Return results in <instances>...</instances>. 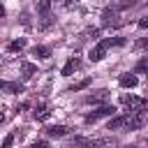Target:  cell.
<instances>
[{"instance_id":"obj_1","label":"cell","mask_w":148,"mask_h":148,"mask_svg":"<svg viewBox=\"0 0 148 148\" xmlns=\"http://www.w3.org/2000/svg\"><path fill=\"white\" fill-rule=\"evenodd\" d=\"M67 148H116L113 136H102V139H86V136H74Z\"/></svg>"},{"instance_id":"obj_2","label":"cell","mask_w":148,"mask_h":148,"mask_svg":"<svg viewBox=\"0 0 148 148\" xmlns=\"http://www.w3.org/2000/svg\"><path fill=\"white\" fill-rule=\"evenodd\" d=\"M125 39L123 37H116V39H102V42H97L92 49H90V53H88V58L92 60V62H99L104 56H106V51L111 49V46H120Z\"/></svg>"},{"instance_id":"obj_3","label":"cell","mask_w":148,"mask_h":148,"mask_svg":"<svg viewBox=\"0 0 148 148\" xmlns=\"http://www.w3.org/2000/svg\"><path fill=\"white\" fill-rule=\"evenodd\" d=\"M120 104L127 106V111H146V106H148V102L143 97H134V95H127V92L120 95Z\"/></svg>"},{"instance_id":"obj_4","label":"cell","mask_w":148,"mask_h":148,"mask_svg":"<svg viewBox=\"0 0 148 148\" xmlns=\"http://www.w3.org/2000/svg\"><path fill=\"white\" fill-rule=\"evenodd\" d=\"M113 113H116V109H113L111 104H102L99 109H95L92 113L86 116V123H97V120H102V118H113Z\"/></svg>"},{"instance_id":"obj_5","label":"cell","mask_w":148,"mask_h":148,"mask_svg":"<svg viewBox=\"0 0 148 148\" xmlns=\"http://www.w3.org/2000/svg\"><path fill=\"white\" fill-rule=\"evenodd\" d=\"M123 21H120V16H118V7H106L104 12H102V25H106V28H118Z\"/></svg>"},{"instance_id":"obj_6","label":"cell","mask_w":148,"mask_h":148,"mask_svg":"<svg viewBox=\"0 0 148 148\" xmlns=\"http://www.w3.org/2000/svg\"><path fill=\"white\" fill-rule=\"evenodd\" d=\"M146 123V111H130L127 113V130H141Z\"/></svg>"},{"instance_id":"obj_7","label":"cell","mask_w":148,"mask_h":148,"mask_svg":"<svg viewBox=\"0 0 148 148\" xmlns=\"http://www.w3.org/2000/svg\"><path fill=\"white\" fill-rule=\"evenodd\" d=\"M106 99H109V90H106V88H102V90H97V92H92V95L86 97L88 104H102V102H106Z\"/></svg>"},{"instance_id":"obj_8","label":"cell","mask_w":148,"mask_h":148,"mask_svg":"<svg viewBox=\"0 0 148 148\" xmlns=\"http://www.w3.org/2000/svg\"><path fill=\"white\" fill-rule=\"evenodd\" d=\"M0 90H7L12 95H18V92H23V83H18V81H0Z\"/></svg>"},{"instance_id":"obj_9","label":"cell","mask_w":148,"mask_h":148,"mask_svg":"<svg viewBox=\"0 0 148 148\" xmlns=\"http://www.w3.org/2000/svg\"><path fill=\"white\" fill-rule=\"evenodd\" d=\"M44 132H46V136H53V139H60V136H65V134L69 132V127H65V125H51V127H46Z\"/></svg>"},{"instance_id":"obj_10","label":"cell","mask_w":148,"mask_h":148,"mask_svg":"<svg viewBox=\"0 0 148 148\" xmlns=\"http://www.w3.org/2000/svg\"><path fill=\"white\" fill-rule=\"evenodd\" d=\"M120 127H127V113L125 116H113L106 123V130H120Z\"/></svg>"},{"instance_id":"obj_11","label":"cell","mask_w":148,"mask_h":148,"mask_svg":"<svg viewBox=\"0 0 148 148\" xmlns=\"http://www.w3.org/2000/svg\"><path fill=\"white\" fill-rule=\"evenodd\" d=\"M35 74H37V67H35L32 62L23 60V62H21V76H23V79H32Z\"/></svg>"},{"instance_id":"obj_12","label":"cell","mask_w":148,"mask_h":148,"mask_svg":"<svg viewBox=\"0 0 148 148\" xmlns=\"http://www.w3.org/2000/svg\"><path fill=\"white\" fill-rule=\"evenodd\" d=\"M118 83H120L123 88H134V86L139 83V79H136V74H120Z\"/></svg>"},{"instance_id":"obj_13","label":"cell","mask_w":148,"mask_h":148,"mask_svg":"<svg viewBox=\"0 0 148 148\" xmlns=\"http://www.w3.org/2000/svg\"><path fill=\"white\" fill-rule=\"evenodd\" d=\"M79 65H81V62H79V58H69V60H67V65L62 67V76H72V74L79 69Z\"/></svg>"},{"instance_id":"obj_14","label":"cell","mask_w":148,"mask_h":148,"mask_svg":"<svg viewBox=\"0 0 148 148\" xmlns=\"http://www.w3.org/2000/svg\"><path fill=\"white\" fill-rule=\"evenodd\" d=\"M32 56H37V58H42V60H46V58H51V49L49 46H35L32 49Z\"/></svg>"},{"instance_id":"obj_15","label":"cell","mask_w":148,"mask_h":148,"mask_svg":"<svg viewBox=\"0 0 148 148\" xmlns=\"http://www.w3.org/2000/svg\"><path fill=\"white\" fill-rule=\"evenodd\" d=\"M23 49H25V39H23V37H18V39H14V42H12L9 46H7V51H9V53H16V51H23Z\"/></svg>"},{"instance_id":"obj_16","label":"cell","mask_w":148,"mask_h":148,"mask_svg":"<svg viewBox=\"0 0 148 148\" xmlns=\"http://www.w3.org/2000/svg\"><path fill=\"white\" fill-rule=\"evenodd\" d=\"M90 81H92V79H90V76H86V79H81V81H76L74 86H69L67 90H69V92H76V90H83V88H88V86H90Z\"/></svg>"},{"instance_id":"obj_17","label":"cell","mask_w":148,"mask_h":148,"mask_svg":"<svg viewBox=\"0 0 148 148\" xmlns=\"http://www.w3.org/2000/svg\"><path fill=\"white\" fill-rule=\"evenodd\" d=\"M134 72H136V74H148V56H143V58L136 62Z\"/></svg>"},{"instance_id":"obj_18","label":"cell","mask_w":148,"mask_h":148,"mask_svg":"<svg viewBox=\"0 0 148 148\" xmlns=\"http://www.w3.org/2000/svg\"><path fill=\"white\" fill-rule=\"evenodd\" d=\"M49 9H51V0H39L37 2V12L42 16H49Z\"/></svg>"},{"instance_id":"obj_19","label":"cell","mask_w":148,"mask_h":148,"mask_svg":"<svg viewBox=\"0 0 148 148\" xmlns=\"http://www.w3.org/2000/svg\"><path fill=\"white\" fill-rule=\"evenodd\" d=\"M35 118H37V120H46V118H49V109H46V106H37V109H35Z\"/></svg>"},{"instance_id":"obj_20","label":"cell","mask_w":148,"mask_h":148,"mask_svg":"<svg viewBox=\"0 0 148 148\" xmlns=\"http://www.w3.org/2000/svg\"><path fill=\"white\" fill-rule=\"evenodd\" d=\"M134 5H136V0H120L116 7L118 9H127V7H134Z\"/></svg>"},{"instance_id":"obj_21","label":"cell","mask_w":148,"mask_h":148,"mask_svg":"<svg viewBox=\"0 0 148 148\" xmlns=\"http://www.w3.org/2000/svg\"><path fill=\"white\" fill-rule=\"evenodd\" d=\"M83 35H86V37H90V39H97V37H99V30H97V28H88Z\"/></svg>"},{"instance_id":"obj_22","label":"cell","mask_w":148,"mask_h":148,"mask_svg":"<svg viewBox=\"0 0 148 148\" xmlns=\"http://www.w3.org/2000/svg\"><path fill=\"white\" fill-rule=\"evenodd\" d=\"M12 143H14V134H7V136H5V141H2V146H0V148H12Z\"/></svg>"},{"instance_id":"obj_23","label":"cell","mask_w":148,"mask_h":148,"mask_svg":"<svg viewBox=\"0 0 148 148\" xmlns=\"http://www.w3.org/2000/svg\"><path fill=\"white\" fill-rule=\"evenodd\" d=\"M30 148H49V143H46V141H35Z\"/></svg>"},{"instance_id":"obj_24","label":"cell","mask_w":148,"mask_h":148,"mask_svg":"<svg viewBox=\"0 0 148 148\" xmlns=\"http://www.w3.org/2000/svg\"><path fill=\"white\" fill-rule=\"evenodd\" d=\"M136 49H148V39H139L136 42Z\"/></svg>"},{"instance_id":"obj_25","label":"cell","mask_w":148,"mask_h":148,"mask_svg":"<svg viewBox=\"0 0 148 148\" xmlns=\"http://www.w3.org/2000/svg\"><path fill=\"white\" fill-rule=\"evenodd\" d=\"M139 28H143V30H146V28H148V16H143V18H141V21H139Z\"/></svg>"},{"instance_id":"obj_26","label":"cell","mask_w":148,"mask_h":148,"mask_svg":"<svg viewBox=\"0 0 148 148\" xmlns=\"http://www.w3.org/2000/svg\"><path fill=\"white\" fill-rule=\"evenodd\" d=\"M0 18H5V7H2V2H0Z\"/></svg>"},{"instance_id":"obj_27","label":"cell","mask_w":148,"mask_h":148,"mask_svg":"<svg viewBox=\"0 0 148 148\" xmlns=\"http://www.w3.org/2000/svg\"><path fill=\"white\" fill-rule=\"evenodd\" d=\"M2 120H5V116H2V113H0V123H2Z\"/></svg>"},{"instance_id":"obj_28","label":"cell","mask_w":148,"mask_h":148,"mask_svg":"<svg viewBox=\"0 0 148 148\" xmlns=\"http://www.w3.org/2000/svg\"><path fill=\"white\" fill-rule=\"evenodd\" d=\"M123 148H136V146H123Z\"/></svg>"},{"instance_id":"obj_29","label":"cell","mask_w":148,"mask_h":148,"mask_svg":"<svg viewBox=\"0 0 148 148\" xmlns=\"http://www.w3.org/2000/svg\"><path fill=\"white\" fill-rule=\"evenodd\" d=\"M72 2H74V0H67V5H72Z\"/></svg>"}]
</instances>
